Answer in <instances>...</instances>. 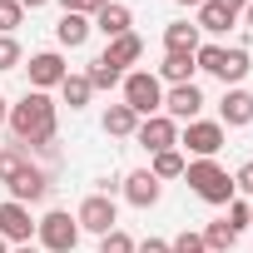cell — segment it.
<instances>
[{"mask_svg":"<svg viewBox=\"0 0 253 253\" xmlns=\"http://www.w3.org/2000/svg\"><path fill=\"white\" fill-rule=\"evenodd\" d=\"M5 124H10L15 144H25V149H50V144H55V129H60V109H55V99H50L45 89H25L20 104H10Z\"/></svg>","mask_w":253,"mask_h":253,"instance_id":"cell-1","label":"cell"},{"mask_svg":"<svg viewBox=\"0 0 253 253\" xmlns=\"http://www.w3.org/2000/svg\"><path fill=\"white\" fill-rule=\"evenodd\" d=\"M184 179H189V189L204 199V204H228L238 189H233V174L218 164V159H189L184 164Z\"/></svg>","mask_w":253,"mask_h":253,"instance_id":"cell-2","label":"cell"},{"mask_svg":"<svg viewBox=\"0 0 253 253\" xmlns=\"http://www.w3.org/2000/svg\"><path fill=\"white\" fill-rule=\"evenodd\" d=\"M119 89H124V104H129L139 119H149V114L164 109V84H159V75H149V70H129V75L119 80Z\"/></svg>","mask_w":253,"mask_h":253,"instance_id":"cell-3","label":"cell"},{"mask_svg":"<svg viewBox=\"0 0 253 253\" xmlns=\"http://www.w3.org/2000/svg\"><path fill=\"white\" fill-rule=\"evenodd\" d=\"M35 238H40V253H75V243H80V223H75V213L50 209V213L35 223Z\"/></svg>","mask_w":253,"mask_h":253,"instance_id":"cell-4","label":"cell"},{"mask_svg":"<svg viewBox=\"0 0 253 253\" xmlns=\"http://www.w3.org/2000/svg\"><path fill=\"white\" fill-rule=\"evenodd\" d=\"M223 139H228V129H223L218 119H189V124H184V134H179V144H184L194 159H218Z\"/></svg>","mask_w":253,"mask_h":253,"instance_id":"cell-5","label":"cell"},{"mask_svg":"<svg viewBox=\"0 0 253 253\" xmlns=\"http://www.w3.org/2000/svg\"><path fill=\"white\" fill-rule=\"evenodd\" d=\"M75 223L84 228V233H109V228H119V209H114V199L109 194H89L80 209H75Z\"/></svg>","mask_w":253,"mask_h":253,"instance_id":"cell-6","label":"cell"},{"mask_svg":"<svg viewBox=\"0 0 253 253\" xmlns=\"http://www.w3.org/2000/svg\"><path fill=\"white\" fill-rule=\"evenodd\" d=\"M134 139H139L149 154H159V149H179V124H174L169 114H149V119H139Z\"/></svg>","mask_w":253,"mask_h":253,"instance_id":"cell-7","label":"cell"},{"mask_svg":"<svg viewBox=\"0 0 253 253\" xmlns=\"http://www.w3.org/2000/svg\"><path fill=\"white\" fill-rule=\"evenodd\" d=\"M199 109H204V89H199V84H169V89H164V109H159V114H169L174 124H179V119H184V124L199 119Z\"/></svg>","mask_w":253,"mask_h":253,"instance_id":"cell-8","label":"cell"},{"mask_svg":"<svg viewBox=\"0 0 253 253\" xmlns=\"http://www.w3.org/2000/svg\"><path fill=\"white\" fill-rule=\"evenodd\" d=\"M218 124H223V129H243V124H253V94H248L243 84L223 89V99H218Z\"/></svg>","mask_w":253,"mask_h":253,"instance_id":"cell-9","label":"cell"},{"mask_svg":"<svg viewBox=\"0 0 253 253\" xmlns=\"http://www.w3.org/2000/svg\"><path fill=\"white\" fill-rule=\"evenodd\" d=\"M5 189H10V199H15V204H25V209H30V204H40V199L50 194V174H45V169H35V164H25Z\"/></svg>","mask_w":253,"mask_h":253,"instance_id":"cell-10","label":"cell"},{"mask_svg":"<svg viewBox=\"0 0 253 253\" xmlns=\"http://www.w3.org/2000/svg\"><path fill=\"white\" fill-rule=\"evenodd\" d=\"M30 233H35L30 209L15 204V199H5V204H0V238H5V243H30Z\"/></svg>","mask_w":253,"mask_h":253,"instance_id":"cell-11","label":"cell"},{"mask_svg":"<svg viewBox=\"0 0 253 253\" xmlns=\"http://www.w3.org/2000/svg\"><path fill=\"white\" fill-rule=\"evenodd\" d=\"M30 89H55L70 70H65V60H60V50H40V55H30Z\"/></svg>","mask_w":253,"mask_h":253,"instance_id":"cell-12","label":"cell"},{"mask_svg":"<svg viewBox=\"0 0 253 253\" xmlns=\"http://www.w3.org/2000/svg\"><path fill=\"white\" fill-rule=\"evenodd\" d=\"M159 194H164V184H159L149 169H134L129 179H124V199H129L134 209H154V204H159Z\"/></svg>","mask_w":253,"mask_h":253,"instance_id":"cell-13","label":"cell"},{"mask_svg":"<svg viewBox=\"0 0 253 253\" xmlns=\"http://www.w3.org/2000/svg\"><path fill=\"white\" fill-rule=\"evenodd\" d=\"M139 55H144V40H139L134 30H129V35H114V40L104 45V60H109L114 70H124V65H134Z\"/></svg>","mask_w":253,"mask_h":253,"instance_id":"cell-14","label":"cell"},{"mask_svg":"<svg viewBox=\"0 0 253 253\" xmlns=\"http://www.w3.org/2000/svg\"><path fill=\"white\" fill-rule=\"evenodd\" d=\"M129 25H134V15H129V5H119V0H109V5L94 15V30H104L109 40L114 35H129Z\"/></svg>","mask_w":253,"mask_h":253,"instance_id":"cell-15","label":"cell"},{"mask_svg":"<svg viewBox=\"0 0 253 253\" xmlns=\"http://www.w3.org/2000/svg\"><path fill=\"white\" fill-rule=\"evenodd\" d=\"M89 30H94V25H89L84 15H70V10H65V15H60V25H55V40H60L65 50H80V45L89 40Z\"/></svg>","mask_w":253,"mask_h":253,"instance_id":"cell-16","label":"cell"},{"mask_svg":"<svg viewBox=\"0 0 253 253\" xmlns=\"http://www.w3.org/2000/svg\"><path fill=\"white\" fill-rule=\"evenodd\" d=\"M164 50H174V55H194V50H199V25H189V20L164 25Z\"/></svg>","mask_w":253,"mask_h":253,"instance_id":"cell-17","label":"cell"},{"mask_svg":"<svg viewBox=\"0 0 253 253\" xmlns=\"http://www.w3.org/2000/svg\"><path fill=\"white\" fill-rule=\"evenodd\" d=\"M194 55H174V50H164V65H159V84L169 80V84H194Z\"/></svg>","mask_w":253,"mask_h":253,"instance_id":"cell-18","label":"cell"},{"mask_svg":"<svg viewBox=\"0 0 253 253\" xmlns=\"http://www.w3.org/2000/svg\"><path fill=\"white\" fill-rule=\"evenodd\" d=\"M139 129V114L129 109V104H109L104 109V134H114V139H129Z\"/></svg>","mask_w":253,"mask_h":253,"instance_id":"cell-19","label":"cell"},{"mask_svg":"<svg viewBox=\"0 0 253 253\" xmlns=\"http://www.w3.org/2000/svg\"><path fill=\"white\" fill-rule=\"evenodd\" d=\"M194 25H199V35H228L233 15H228L223 5H213V0H204V5H199V15H194Z\"/></svg>","mask_w":253,"mask_h":253,"instance_id":"cell-20","label":"cell"},{"mask_svg":"<svg viewBox=\"0 0 253 253\" xmlns=\"http://www.w3.org/2000/svg\"><path fill=\"white\" fill-rule=\"evenodd\" d=\"M184 164H189V159H184L179 149H159L154 164H149V174H154L159 184H164V179H184Z\"/></svg>","mask_w":253,"mask_h":253,"instance_id":"cell-21","label":"cell"},{"mask_svg":"<svg viewBox=\"0 0 253 253\" xmlns=\"http://www.w3.org/2000/svg\"><path fill=\"white\" fill-rule=\"evenodd\" d=\"M199 238H204V248H209V253H233V243H238V233H233L223 218H213V223H209Z\"/></svg>","mask_w":253,"mask_h":253,"instance_id":"cell-22","label":"cell"},{"mask_svg":"<svg viewBox=\"0 0 253 253\" xmlns=\"http://www.w3.org/2000/svg\"><path fill=\"white\" fill-rule=\"evenodd\" d=\"M25 164H30V149L25 144H0V184H10Z\"/></svg>","mask_w":253,"mask_h":253,"instance_id":"cell-23","label":"cell"},{"mask_svg":"<svg viewBox=\"0 0 253 253\" xmlns=\"http://www.w3.org/2000/svg\"><path fill=\"white\" fill-rule=\"evenodd\" d=\"M248 70H253V55L243 45H228V55H223V84H238Z\"/></svg>","mask_w":253,"mask_h":253,"instance_id":"cell-24","label":"cell"},{"mask_svg":"<svg viewBox=\"0 0 253 253\" xmlns=\"http://www.w3.org/2000/svg\"><path fill=\"white\" fill-rule=\"evenodd\" d=\"M60 94H65V104H70V109H84V104H89V94H94V84H89L84 75H65V80H60Z\"/></svg>","mask_w":253,"mask_h":253,"instance_id":"cell-25","label":"cell"},{"mask_svg":"<svg viewBox=\"0 0 253 253\" xmlns=\"http://www.w3.org/2000/svg\"><path fill=\"white\" fill-rule=\"evenodd\" d=\"M84 80H89L94 89H114V84L124 80V70H114V65H109V60L99 55V60H89V70H84Z\"/></svg>","mask_w":253,"mask_h":253,"instance_id":"cell-26","label":"cell"},{"mask_svg":"<svg viewBox=\"0 0 253 253\" xmlns=\"http://www.w3.org/2000/svg\"><path fill=\"white\" fill-rule=\"evenodd\" d=\"M20 40L15 35H0V75H5V70H20Z\"/></svg>","mask_w":253,"mask_h":253,"instance_id":"cell-27","label":"cell"},{"mask_svg":"<svg viewBox=\"0 0 253 253\" xmlns=\"http://www.w3.org/2000/svg\"><path fill=\"white\" fill-rule=\"evenodd\" d=\"M99 253H134V238L124 233V228H109V233L99 238Z\"/></svg>","mask_w":253,"mask_h":253,"instance_id":"cell-28","label":"cell"},{"mask_svg":"<svg viewBox=\"0 0 253 253\" xmlns=\"http://www.w3.org/2000/svg\"><path fill=\"white\" fill-rule=\"evenodd\" d=\"M25 20V10H20V0H0V35H10L15 25Z\"/></svg>","mask_w":253,"mask_h":253,"instance_id":"cell-29","label":"cell"},{"mask_svg":"<svg viewBox=\"0 0 253 253\" xmlns=\"http://www.w3.org/2000/svg\"><path fill=\"white\" fill-rule=\"evenodd\" d=\"M223 223H228L233 233H243V228H248V199H238V194H233V199H228V218H223Z\"/></svg>","mask_w":253,"mask_h":253,"instance_id":"cell-30","label":"cell"},{"mask_svg":"<svg viewBox=\"0 0 253 253\" xmlns=\"http://www.w3.org/2000/svg\"><path fill=\"white\" fill-rule=\"evenodd\" d=\"M60 5H65L70 15H84V20H89V15H99V10L109 5V0H60Z\"/></svg>","mask_w":253,"mask_h":253,"instance_id":"cell-31","label":"cell"},{"mask_svg":"<svg viewBox=\"0 0 253 253\" xmlns=\"http://www.w3.org/2000/svg\"><path fill=\"white\" fill-rule=\"evenodd\" d=\"M169 253H209V248H204V238H199V233H179V238L169 243Z\"/></svg>","mask_w":253,"mask_h":253,"instance_id":"cell-32","label":"cell"},{"mask_svg":"<svg viewBox=\"0 0 253 253\" xmlns=\"http://www.w3.org/2000/svg\"><path fill=\"white\" fill-rule=\"evenodd\" d=\"M233 189L253 199V159H248V164H238V174H233Z\"/></svg>","mask_w":253,"mask_h":253,"instance_id":"cell-33","label":"cell"},{"mask_svg":"<svg viewBox=\"0 0 253 253\" xmlns=\"http://www.w3.org/2000/svg\"><path fill=\"white\" fill-rule=\"evenodd\" d=\"M134 253H169V243L164 238H144V243H134Z\"/></svg>","mask_w":253,"mask_h":253,"instance_id":"cell-34","label":"cell"},{"mask_svg":"<svg viewBox=\"0 0 253 253\" xmlns=\"http://www.w3.org/2000/svg\"><path fill=\"white\" fill-rule=\"evenodd\" d=\"M213 5H223V10H228V15L238 20V15H243V5H248V0H213Z\"/></svg>","mask_w":253,"mask_h":253,"instance_id":"cell-35","label":"cell"},{"mask_svg":"<svg viewBox=\"0 0 253 253\" xmlns=\"http://www.w3.org/2000/svg\"><path fill=\"white\" fill-rule=\"evenodd\" d=\"M40 5H50V0H20V10H40Z\"/></svg>","mask_w":253,"mask_h":253,"instance_id":"cell-36","label":"cell"},{"mask_svg":"<svg viewBox=\"0 0 253 253\" xmlns=\"http://www.w3.org/2000/svg\"><path fill=\"white\" fill-rule=\"evenodd\" d=\"M243 25L253 30V0H248V5H243Z\"/></svg>","mask_w":253,"mask_h":253,"instance_id":"cell-37","label":"cell"},{"mask_svg":"<svg viewBox=\"0 0 253 253\" xmlns=\"http://www.w3.org/2000/svg\"><path fill=\"white\" fill-rule=\"evenodd\" d=\"M15 253H40V248L35 243H15Z\"/></svg>","mask_w":253,"mask_h":253,"instance_id":"cell-38","label":"cell"},{"mask_svg":"<svg viewBox=\"0 0 253 253\" xmlns=\"http://www.w3.org/2000/svg\"><path fill=\"white\" fill-rule=\"evenodd\" d=\"M5 114H10V104H5V94H0V124H5Z\"/></svg>","mask_w":253,"mask_h":253,"instance_id":"cell-39","label":"cell"},{"mask_svg":"<svg viewBox=\"0 0 253 253\" xmlns=\"http://www.w3.org/2000/svg\"><path fill=\"white\" fill-rule=\"evenodd\" d=\"M174 5H194V10H199V5H204V0H174Z\"/></svg>","mask_w":253,"mask_h":253,"instance_id":"cell-40","label":"cell"},{"mask_svg":"<svg viewBox=\"0 0 253 253\" xmlns=\"http://www.w3.org/2000/svg\"><path fill=\"white\" fill-rule=\"evenodd\" d=\"M0 253H10V243H5V238H0Z\"/></svg>","mask_w":253,"mask_h":253,"instance_id":"cell-41","label":"cell"},{"mask_svg":"<svg viewBox=\"0 0 253 253\" xmlns=\"http://www.w3.org/2000/svg\"><path fill=\"white\" fill-rule=\"evenodd\" d=\"M248 228H253V204H248Z\"/></svg>","mask_w":253,"mask_h":253,"instance_id":"cell-42","label":"cell"}]
</instances>
